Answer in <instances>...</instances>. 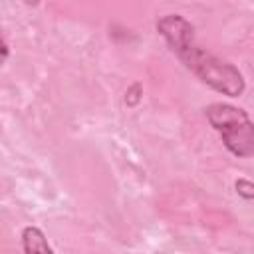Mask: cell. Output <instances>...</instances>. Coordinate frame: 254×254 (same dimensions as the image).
Returning <instances> with one entry per match:
<instances>
[{"instance_id": "obj_2", "label": "cell", "mask_w": 254, "mask_h": 254, "mask_svg": "<svg viewBox=\"0 0 254 254\" xmlns=\"http://www.w3.org/2000/svg\"><path fill=\"white\" fill-rule=\"evenodd\" d=\"M204 113L208 123L218 131L224 147L232 155H254V123L244 109H238L228 103H210Z\"/></svg>"}, {"instance_id": "obj_4", "label": "cell", "mask_w": 254, "mask_h": 254, "mask_svg": "<svg viewBox=\"0 0 254 254\" xmlns=\"http://www.w3.org/2000/svg\"><path fill=\"white\" fill-rule=\"evenodd\" d=\"M236 192L242 196V198H254V183L248 181V179H238L236 181Z\"/></svg>"}, {"instance_id": "obj_5", "label": "cell", "mask_w": 254, "mask_h": 254, "mask_svg": "<svg viewBox=\"0 0 254 254\" xmlns=\"http://www.w3.org/2000/svg\"><path fill=\"white\" fill-rule=\"evenodd\" d=\"M135 91H139V85H137V83L127 91V95H129V97H127V101H129L131 105H135V103L139 101V95H135Z\"/></svg>"}, {"instance_id": "obj_3", "label": "cell", "mask_w": 254, "mask_h": 254, "mask_svg": "<svg viewBox=\"0 0 254 254\" xmlns=\"http://www.w3.org/2000/svg\"><path fill=\"white\" fill-rule=\"evenodd\" d=\"M22 248L24 254H54L52 246L48 244V238L36 226H26L22 230Z\"/></svg>"}, {"instance_id": "obj_1", "label": "cell", "mask_w": 254, "mask_h": 254, "mask_svg": "<svg viewBox=\"0 0 254 254\" xmlns=\"http://www.w3.org/2000/svg\"><path fill=\"white\" fill-rule=\"evenodd\" d=\"M157 32L165 38L173 54L208 87L218 93L238 97L242 95L246 83L238 67L216 58L196 44L194 28L181 14H167L157 20Z\"/></svg>"}]
</instances>
